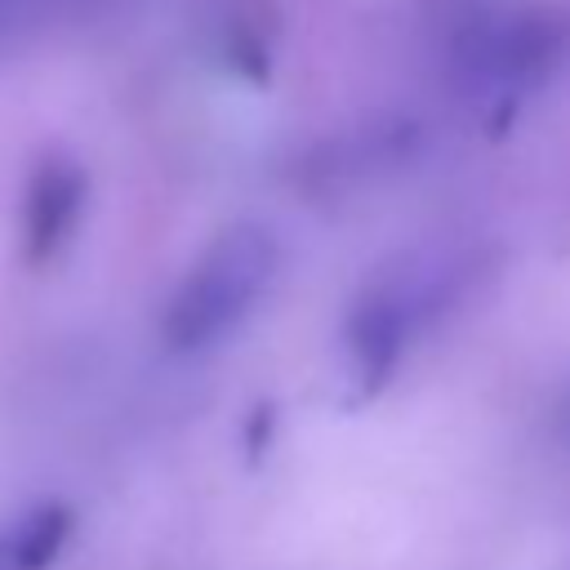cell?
<instances>
[{"label":"cell","instance_id":"6da1fadb","mask_svg":"<svg viewBox=\"0 0 570 570\" xmlns=\"http://www.w3.org/2000/svg\"><path fill=\"white\" fill-rule=\"evenodd\" d=\"M281 267V240L263 223L223 227L174 285L160 312V338L169 352H205L227 338L254 303L267 294Z\"/></svg>","mask_w":570,"mask_h":570},{"label":"cell","instance_id":"7a4b0ae2","mask_svg":"<svg viewBox=\"0 0 570 570\" xmlns=\"http://www.w3.org/2000/svg\"><path fill=\"white\" fill-rule=\"evenodd\" d=\"M454 285H459L454 263L436 254L396 258L383 267V276L365 281V289L347 312V334H343L352 361V387L361 396H374L392 379L405 343L428 316H436L450 303Z\"/></svg>","mask_w":570,"mask_h":570},{"label":"cell","instance_id":"3957f363","mask_svg":"<svg viewBox=\"0 0 570 570\" xmlns=\"http://www.w3.org/2000/svg\"><path fill=\"white\" fill-rule=\"evenodd\" d=\"M89 205V174L67 151H45L22 183L18 200V258L22 267L40 272L53 267L67 245L76 240Z\"/></svg>","mask_w":570,"mask_h":570},{"label":"cell","instance_id":"277c9868","mask_svg":"<svg viewBox=\"0 0 570 570\" xmlns=\"http://www.w3.org/2000/svg\"><path fill=\"white\" fill-rule=\"evenodd\" d=\"M557 53V31L543 18H499L472 40V62L485 80L525 85Z\"/></svg>","mask_w":570,"mask_h":570},{"label":"cell","instance_id":"5b68a950","mask_svg":"<svg viewBox=\"0 0 570 570\" xmlns=\"http://www.w3.org/2000/svg\"><path fill=\"white\" fill-rule=\"evenodd\" d=\"M76 530V512L58 499L27 508L0 525V570H49Z\"/></svg>","mask_w":570,"mask_h":570}]
</instances>
